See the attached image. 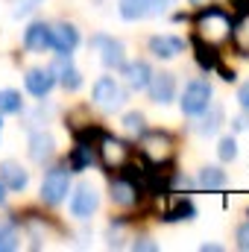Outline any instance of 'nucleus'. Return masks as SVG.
<instances>
[{"mask_svg": "<svg viewBox=\"0 0 249 252\" xmlns=\"http://www.w3.org/2000/svg\"><path fill=\"white\" fill-rule=\"evenodd\" d=\"M232 24H235V18H232L226 9L208 6V9H202V12L193 18V32H196L199 38H205L208 44H223V41H229V35H232Z\"/></svg>", "mask_w": 249, "mask_h": 252, "instance_id": "obj_1", "label": "nucleus"}, {"mask_svg": "<svg viewBox=\"0 0 249 252\" xmlns=\"http://www.w3.org/2000/svg\"><path fill=\"white\" fill-rule=\"evenodd\" d=\"M103 129L100 126H85V129H76V144L70 150V158H67V167L70 173H79V170H88L94 161H97V141H100Z\"/></svg>", "mask_w": 249, "mask_h": 252, "instance_id": "obj_2", "label": "nucleus"}, {"mask_svg": "<svg viewBox=\"0 0 249 252\" xmlns=\"http://www.w3.org/2000/svg\"><path fill=\"white\" fill-rule=\"evenodd\" d=\"M176 153V141L173 135L161 132V129H144L141 135V156L150 164H170Z\"/></svg>", "mask_w": 249, "mask_h": 252, "instance_id": "obj_3", "label": "nucleus"}, {"mask_svg": "<svg viewBox=\"0 0 249 252\" xmlns=\"http://www.w3.org/2000/svg\"><path fill=\"white\" fill-rule=\"evenodd\" d=\"M97 158L106 170H124L126 164L132 161V147L126 144L124 138H115L109 132L100 135L97 141Z\"/></svg>", "mask_w": 249, "mask_h": 252, "instance_id": "obj_4", "label": "nucleus"}, {"mask_svg": "<svg viewBox=\"0 0 249 252\" xmlns=\"http://www.w3.org/2000/svg\"><path fill=\"white\" fill-rule=\"evenodd\" d=\"M70 193V170L67 164H56L44 173V182H41V202L44 205H59L67 199Z\"/></svg>", "mask_w": 249, "mask_h": 252, "instance_id": "obj_5", "label": "nucleus"}, {"mask_svg": "<svg viewBox=\"0 0 249 252\" xmlns=\"http://www.w3.org/2000/svg\"><path fill=\"white\" fill-rule=\"evenodd\" d=\"M211 82L208 79H190L185 85V91H182V100H179V106H182V115L187 118H199L205 109H208V103H211Z\"/></svg>", "mask_w": 249, "mask_h": 252, "instance_id": "obj_6", "label": "nucleus"}, {"mask_svg": "<svg viewBox=\"0 0 249 252\" xmlns=\"http://www.w3.org/2000/svg\"><path fill=\"white\" fill-rule=\"evenodd\" d=\"M126 94L124 88L112 79V76H100L97 82H94V103L103 109V112H118L121 106H124Z\"/></svg>", "mask_w": 249, "mask_h": 252, "instance_id": "obj_7", "label": "nucleus"}, {"mask_svg": "<svg viewBox=\"0 0 249 252\" xmlns=\"http://www.w3.org/2000/svg\"><path fill=\"white\" fill-rule=\"evenodd\" d=\"M176 0H121V18L124 21H144L164 9H170Z\"/></svg>", "mask_w": 249, "mask_h": 252, "instance_id": "obj_8", "label": "nucleus"}, {"mask_svg": "<svg viewBox=\"0 0 249 252\" xmlns=\"http://www.w3.org/2000/svg\"><path fill=\"white\" fill-rule=\"evenodd\" d=\"M91 47L94 50H100V59L106 67H112V70H121L126 64V50L124 44L118 41V38H112V35H91Z\"/></svg>", "mask_w": 249, "mask_h": 252, "instance_id": "obj_9", "label": "nucleus"}, {"mask_svg": "<svg viewBox=\"0 0 249 252\" xmlns=\"http://www.w3.org/2000/svg\"><path fill=\"white\" fill-rule=\"evenodd\" d=\"M97 208H100V193H97V188L88 185V182H82L79 188L73 190V196H70V214L76 220H88Z\"/></svg>", "mask_w": 249, "mask_h": 252, "instance_id": "obj_10", "label": "nucleus"}, {"mask_svg": "<svg viewBox=\"0 0 249 252\" xmlns=\"http://www.w3.org/2000/svg\"><path fill=\"white\" fill-rule=\"evenodd\" d=\"M24 47L32 50V53H44V50H50V47H53V27L44 24V21L30 24L27 32H24Z\"/></svg>", "mask_w": 249, "mask_h": 252, "instance_id": "obj_11", "label": "nucleus"}, {"mask_svg": "<svg viewBox=\"0 0 249 252\" xmlns=\"http://www.w3.org/2000/svg\"><path fill=\"white\" fill-rule=\"evenodd\" d=\"M53 76H56V82L62 85L64 91H76L79 85H82V73L76 70V64L70 59V53H59V59L53 62Z\"/></svg>", "mask_w": 249, "mask_h": 252, "instance_id": "obj_12", "label": "nucleus"}, {"mask_svg": "<svg viewBox=\"0 0 249 252\" xmlns=\"http://www.w3.org/2000/svg\"><path fill=\"white\" fill-rule=\"evenodd\" d=\"M147 91H150V100L158 103V106L173 103V97H176V79H173V73H153Z\"/></svg>", "mask_w": 249, "mask_h": 252, "instance_id": "obj_13", "label": "nucleus"}, {"mask_svg": "<svg viewBox=\"0 0 249 252\" xmlns=\"http://www.w3.org/2000/svg\"><path fill=\"white\" fill-rule=\"evenodd\" d=\"M24 82H27V91H30L32 97L44 100V97L53 91V85H56V76H53V70H50V67H32V70H27Z\"/></svg>", "mask_w": 249, "mask_h": 252, "instance_id": "obj_14", "label": "nucleus"}, {"mask_svg": "<svg viewBox=\"0 0 249 252\" xmlns=\"http://www.w3.org/2000/svg\"><path fill=\"white\" fill-rule=\"evenodd\" d=\"M109 196H112L115 205H121V208H132V205H138V199H141L144 193L135 188L126 176H118V179L109 182Z\"/></svg>", "mask_w": 249, "mask_h": 252, "instance_id": "obj_15", "label": "nucleus"}, {"mask_svg": "<svg viewBox=\"0 0 249 252\" xmlns=\"http://www.w3.org/2000/svg\"><path fill=\"white\" fill-rule=\"evenodd\" d=\"M190 47H193V59L202 70H220V53H217V44H208L205 38H199L196 32L190 35Z\"/></svg>", "mask_w": 249, "mask_h": 252, "instance_id": "obj_16", "label": "nucleus"}, {"mask_svg": "<svg viewBox=\"0 0 249 252\" xmlns=\"http://www.w3.org/2000/svg\"><path fill=\"white\" fill-rule=\"evenodd\" d=\"M121 73L126 76V85L132 91H147L150 85V76H153V67L144 62V59H135V62H126L121 67Z\"/></svg>", "mask_w": 249, "mask_h": 252, "instance_id": "obj_17", "label": "nucleus"}, {"mask_svg": "<svg viewBox=\"0 0 249 252\" xmlns=\"http://www.w3.org/2000/svg\"><path fill=\"white\" fill-rule=\"evenodd\" d=\"M0 182L6 185V190H24L30 185V173L18 161L6 158V161H0Z\"/></svg>", "mask_w": 249, "mask_h": 252, "instance_id": "obj_18", "label": "nucleus"}, {"mask_svg": "<svg viewBox=\"0 0 249 252\" xmlns=\"http://www.w3.org/2000/svg\"><path fill=\"white\" fill-rule=\"evenodd\" d=\"M185 50V41L176 35H153L150 38V53L156 59H176Z\"/></svg>", "mask_w": 249, "mask_h": 252, "instance_id": "obj_19", "label": "nucleus"}, {"mask_svg": "<svg viewBox=\"0 0 249 252\" xmlns=\"http://www.w3.org/2000/svg\"><path fill=\"white\" fill-rule=\"evenodd\" d=\"M53 150H56L53 135H50V132H44V129H35V132H32V138H30V158H32V161H38V164H44V161L53 156Z\"/></svg>", "mask_w": 249, "mask_h": 252, "instance_id": "obj_20", "label": "nucleus"}, {"mask_svg": "<svg viewBox=\"0 0 249 252\" xmlns=\"http://www.w3.org/2000/svg\"><path fill=\"white\" fill-rule=\"evenodd\" d=\"M76 44H79V32H76L73 24H59V27H53V47H50V50H56V53H73Z\"/></svg>", "mask_w": 249, "mask_h": 252, "instance_id": "obj_21", "label": "nucleus"}, {"mask_svg": "<svg viewBox=\"0 0 249 252\" xmlns=\"http://www.w3.org/2000/svg\"><path fill=\"white\" fill-rule=\"evenodd\" d=\"M226 182H229V176H226V170H220V167H202L199 176H196V188L208 190V193H211V190H223Z\"/></svg>", "mask_w": 249, "mask_h": 252, "instance_id": "obj_22", "label": "nucleus"}, {"mask_svg": "<svg viewBox=\"0 0 249 252\" xmlns=\"http://www.w3.org/2000/svg\"><path fill=\"white\" fill-rule=\"evenodd\" d=\"M229 38H232V44H235V50H238L241 56H249V15L235 18Z\"/></svg>", "mask_w": 249, "mask_h": 252, "instance_id": "obj_23", "label": "nucleus"}, {"mask_svg": "<svg viewBox=\"0 0 249 252\" xmlns=\"http://www.w3.org/2000/svg\"><path fill=\"white\" fill-rule=\"evenodd\" d=\"M196 217V205L190 202V199H185V196H179L167 211H164V223H179V220H193Z\"/></svg>", "mask_w": 249, "mask_h": 252, "instance_id": "obj_24", "label": "nucleus"}, {"mask_svg": "<svg viewBox=\"0 0 249 252\" xmlns=\"http://www.w3.org/2000/svg\"><path fill=\"white\" fill-rule=\"evenodd\" d=\"M199 118H202V121H199V126H196V129H199V135H214V132L220 129V124H223V109L208 103V109H205Z\"/></svg>", "mask_w": 249, "mask_h": 252, "instance_id": "obj_25", "label": "nucleus"}, {"mask_svg": "<svg viewBox=\"0 0 249 252\" xmlns=\"http://www.w3.org/2000/svg\"><path fill=\"white\" fill-rule=\"evenodd\" d=\"M24 112V100L18 91L12 88H3L0 91V115H21Z\"/></svg>", "mask_w": 249, "mask_h": 252, "instance_id": "obj_26", "label": "nucleus"}, {"mask_svg": "<svg viewBox=\"0 0 249 252\" xmlns=\"http://www.w3.org/2000/svg\"><path fill=\"white\" fill-rule=\"evenodd\" d=\"M21 247L18 229L15 226H0V252H15Z\"/></svg>", "mask_w": 249, "mask_h": 252, "instance_id": "obj_27", "label": "nucleus"}, {"mask_svg": "<svg viewBox=\"0 0 249 252\" xmlns=\"http://www.w3.org/2000/svg\"><path fill=\"white\" fill-rule=\"evenodd\" d=\"M217 156H220V161H235V158H238V141H235L232 135H229V138H220Z\"/></svg>", "mask_w": 249, "mask_h": 252, "instance_id": "obj_28", "label": "nucleus"}, {"mask_svg": "<svg viewBox=\"0 0 249 252\" xmlns=\"http://www.w3.org/2000/svg\"><path fill=\"white\" fill-rule=\"evenodd\" d=\"M124 126H126V132H132V135H138V138H141L144 129H147V126H144V115H138V112H129L124 118Z\"/></svg>", "mask_w": 249, "mask_h": 252, "instance_id": "obj_29", "label": "nucleus"}, {"mask_svg": "<svg viewBox=\"0 0 249 252\" xmlns=\"http://www.w3.org/2000/svg\"><path fill=\"white\" fill-rule=\"evenodd\" d=\"M235 238H238V250L249 252V220L238 226V235H235Z\"/></svg>", "mask_w": 249, "mask_h": 252, "instance_id": "obj_30", "label": "nucleus"}, {"mask_svg": "<svg viewBox=\"0 0 249 252\" xmlns=\"http://www.w3.org/2000/svg\"><path fill=\"white\" fill-rule=\"evenodd\" d=\"M232 129H235V132H247L249 129V112L247 109H244V115H238V118L232 121Z\"/></svg>", "mask_w": 249, "mask_h": 252, "instance_id": "obj_31", "label": "nucleus"}, {"mask_svg": "<svg viewBox=\"0 0 249 252\" xmlns=\"http://www.w3.org/2000/svg\"><path fill=\"white\" fill-rule=\"evenodd\" d=\"M132 250H135V252H156L158 247H156L153 241H147V238H138V241L132 244Z\"/></svg>", "mask_w": 249, "mask_h": 252, "instance_id": "obj_32", "label": "nucleus"}, {"mask_svg": "<svg viewBox=\"0 0 249 252\" xmlns=\"http://www.w3.org/2000/svg\"><path fill=\"white\" fill-rule=\"evenodd\" d=\"M238 103H241V109L249 112V82H244V85L238 88Z\"/></svg>", "mask_w": 249, "mask_h": 252, "instance_id": "obj_33", "label": "nucleus"}, {"mask_svg": "<svg viewBox=\"0 0 249 252\" xmlns=\"http://www.w3.org/2000/svg\"><path fill=\"white\" fill-rule=\"evenodd\" d=\"M232 12L241 18V15H249V0H232Z\"/></svg>", "mask_w": 249, "mask_h": 252, "instance_id": "obj_34", "label": "nucleus"}, {"mask_svg": "<svg viewBox=\"0 0 249 252\" xmlns=\"http://www.w3.org/2000/svg\"><path fill=\"white\" fill-rule=\"evenodd\" d=\"M199 250H202V252H220L223 247H220V244H202Z\"/></svg>", "mask_w": 249, "mask_h": 252, "instance_id": "obj_35", "label": "nucleus"}, {"mask_svg": "<svg viewBox=\"0 0 249 252\" xmlns=\"http://www.w3.org/2000/svg\"><path fill=\"white\" fill-rule=\"evenodd\" d=\"M3 202H6V185L0 182V205H3Z\"/></svg>", "mask_w": 249, "mask_h": 252, "instance_id": "obj_36", "label": "nucleus"}, {"mask_svg": "<svg viewBox=\"0 0 249 252\" xmlns=\"http://www.w3.org/2000/svg\"><path fill=\"white\" fill-rule=\"evenodd\" d=\"M190 3H205V0H190Z\"/></svg>", "mask_w": 249, "mask_h": 252, "instance_id": "obj_37", "label": "nucleus"}, {"mask_svg": "<svg viewBox=\"0 0 249 252\" xmlns=\"http://www.w3.org/2000/svg\"><path fill=\"white\" fill-rule=\"evenodd\" d=\"M94 3H103V0H94Z\"/></svg>", "mask_w": 249, "mask_h": 252, "instance_id": "obj_38", "label": "nucleus"}, {"mask_svg": "<svg viewBox=\"0 0 249 252\" xmlns=\"http://www.w3.org/2000/svg\"><path fill=\"white\" fill-rule=\"evenodd\" d=\"M0 129H3V121H0Z\"/></svg>", "mask_w": 249, "mask_h": 252, "instance_id": "obj_39", "label": "nucleus"}]
</instances>
